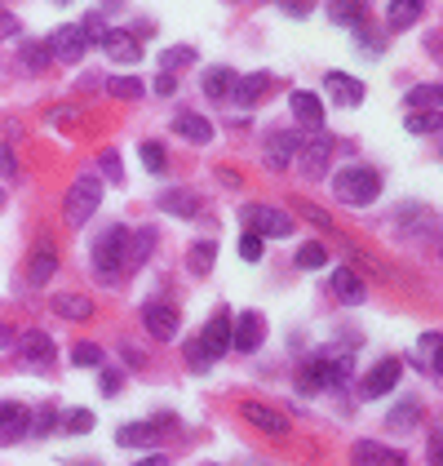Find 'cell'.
<instances>
[{
  "label": "cell",
  "instance_id": "obj_1",
  "mask_svg": "<svg viewBox=\"0 0 443 466\" xmlns=\"http://www.w3.org/2000/svg\"><path fill=\"white\" fill-rule=\"evenodd\" d=\"M103 18L98 13H89V18H80V22H67V27H58L49 40H45V49L58 58V63H80L85 54H89V45H98L103 40Z\"/></svg>",
  "mask_w": 443,
  "mask_h": 466
},
{
  "label": "cell",
  "instance_id": "obj_2",
  "mask_svg": "<svg viewBox=\"0 0 443 466\" xmlns=\"http://www.w3.org/2000/svg\"><path fill=\"white\" fill-rule=\"evenodd\" d=\"M124 262H129V227L111 223L94 235V271H98L103 284H115L124 275Z\"/></svg>",
  "mask_w": 443,
  "mask_h": 466
},
{
  "label": "cell",
  "instance_id": "obj_3",
  "mask_svg": "<svg viewBox=\"0 0 443 466\" xmlns=\"http://www.w3.org/2000/svg\"><path fill=\"white\" fill-rule=\"evenodd\" d=\"M98 205H103V178H98V174H80V178L71 182L67 200H63V218H67V227L80 232V227L98 214Z\"/></svg>",
  "mask_w": 443,
  "mask_h": 466
},
{
  "label": "cell",
  "instance_id": "obj_4",
  "mask_svg": "<svg viewBox=\"0 0 443 466\" xmlns=\"http://www.w3.org/2000/svg\"><path fill=\"white\" fill-rule=\"evenodd\" d=\"M332 191H337V200H346V205H372V200L381 196V174L368 169V165H346V169L332 178Z\"/></svg>",
  "mask_w": 443,
  "mask_h": 466
},
{
  "label": "cell",
  "instance_id": "obj_5",
  "mask_svg": "<svg viewBox=\"0 0 443 466\" xmlns=\"http://www.w3.org/2000/svg\"><path fill=\"white\" fill-rule=\"evenodd\" d=\"M329 160H332V138L324 129H315L306 142H297L293 151V165L302 169V178H324L329 174Z\"/></svg>",
  "mask_w": 443,
  "mask_h": 466
},
{
  "label": "cell",
  "instance_id": "obj_6",
  "mask_svg": "<svg viewBox=\"0 0 443 466\" xmlns=\"http://www.w3.org/2000/svg\"><path fill=\"white\" fill-rule=\"evenodd\" d=\"M346 360H311L302 373H297V391L302 395H315V391H324V386H341L346 382Z\"/></svg>",
  "mask_w": 443,
  "mask_h": 466
},
{
  "label": "cell",
  "instance_id": "obj_7",
  "mask_svg": "<svg viewBox=\"0 0 443 466\" xmlns=\"http://www.w3.org/2000/svg\"><path fill=\"white\" fill-rule=\"evenodd\" d=\"M239 218H244V227L253 235H275V240L293 235V218L280 214V209H271V205H244Z\"/></svg>",
  "mask_w": 443,
  "mask_h": 466
},
{
  "label": "cell",
  "instance_id": "obj_8",
  "mask_svg": "<svg viewBox=\"0 0 443 466\" xmlns=\"http://www.w3.org/2000/svg\"><path fill=\"white\" fill-rule=\"evenodd\" d=\"M399 377H404V364H399V360H377V364L368 369V377L359 382V395H364V400H377V395L395 391Z\"/></svg>",
  "mask_w": 443,
  "mask_h": 466
},
{
  "label": "cell",
  "instance_id": "obj_9",
  "mask_svg": "<svg viewBox=\"0 0 443 466\" xmlns=\"http://www.w3.org/2000/svg\"><path fill=\"white\" fill-rule=\"evenodd\" d=\"M103 54L107 58H115V63H124V67H133V63H142V40L133 36V31H124V27H111V31H103Z\"/></svg>",
  "mask_w": 443,
  "mask_h": 466
},
{
  "label": "cell",
  "instance_id": "obj_10",
  "mask_svg": "<svg viewBox=\"0 0 443 466\" xmlns=\"http://www.w3.org/2000/svg\"><path fill=\"white\" fill-rule=\"evenodd\" d=\"M239 413H244V422H248V427H257L262 436H288V418H284L280 409H271V404L244 400V404H239Z\"/></svg>",
  "mask_w": 443,
  "mask_h": 466
},
{
  "label": "cell",
  "instance_id": "obj_11",
  "mask_svg": "<svg viewBox=\"0 0 443 466\" xmlns=\"http://www.w3.org/2000/svg\"><path fill=\"white\" fill-rule=\"evenodd\" d=\"M142 325H146V334H151L155 343L178 338V311H173L169 302H146V307H142Z\"/></svg>",
  "mask_w": 443,
  "mask_h": 466
},
{
  "label": "cell",
  "instance_id": "obj_12",
  "mask_svg": "<svg viewBox=\"0 0 443 466\" xmlns=\"http://www.w3.org/2000/svg\"><path fill=\"white\" fill-rule=\"evenodd\" d=\"M54 271H58V253H54L49 240H40V244L31 249V258H27V284H31V289H45V284L54 280Z\"/></svg>",
  "mask_w": 443,
  "mask_h": 466
},
{
  "label": "cell",
  "instance_id": "obj_13",
  "mask_svg": "<svg viewBox=\"0 0 443 466\" xmlns=\"http://www.w3.org/2000/svg\"><path fill=\"white\" fill-rule=\"evenodd\" d=\"M18 364H27V369H36V373H45L49 364H54V343L45 338V334H22V343H18Z\"/></svg>",
  "mask_w": 443,
  "mask_h": 466
},
{
  "label": "cell",
  "instance_id": "obj_14",
  "mask_svg": "<svg viewBox=\"0 0 443 466\" xmlns=\"http://www.w3.org/2000/svg\"><path fill=\"white\" fill-rule=\"evenodd\" d=\"M350 466H408V458H404L399 449L377 445V440H359V445L350 449Z\"/></svg>",
  "mask_w": 443,
  "mask_h": 466
},
{
  "label": "cell",
  "instance_id": "obj_15",
  "mask_svg": "<svg viewBox=\"0 0 443 466\" xmlns=\"http://www.w3.org/2000/svg\"><path fill=\"white\" fill-rule=\"evenodd\" d=\"M262 334H266V320L257 311H244L239 320H230V347L235 351H257L262 347Z\"/></svg>",
  "mask_w": 443,
  "mask_h": 466
},
{
  "label": "cell",
  "instance_id": "obj_16",
  "mask_svg": "<svg viewBox=\"0 0 443 466\" xmlns=\"http://www.w3.org/2000/svg\"><path fill=\"white\" fill-rule=\"evenodd\" d=\"M196 343H200V351H205V360H209V364H213L218 355H226V347H230V316L218 311V316L205 325V334H200Z\"/></svg>",
  "mask_w": 443,
  "mask_h": 466
},
{
  "label": "cell",
  "instance_id": "obj_17",
  "mask_svg": "<svg viewBox=\"0 0 443 466\" xmlns=\"http://www.w3.org/2000/svg\"><path fill=\"white\" fill-rule=\"evenodd\" d=\"M288 107H293V116L302 129H324V103H320V94H311V89H293L288 94Z\"/></svg>",
  "mask_w": 443,
  "mask_h": 466
},
{
  "label": "cell",
  "instance_id": "obj_18",
  "mask_svg": "<svg viewBox=\"0 0 443 466\" xmlns=\"http://www.w3.org/2000/svg\"><path fill=\"white\" fill-rule=\"evenodd\" d=\"M160 427H173V418L164 413V418H151V422H129V427H120L115 431V445L120 449H142V445H151L155 440V431Z\"/></svg>",
  "mask_w": 443,
  "mask_h": 466
},
{
  "label": "cell",
  "instance_id": "obj_19",
  "mask_svg": "<svg viewBox=\"0 0 443 466\" xmlns=\"http://www.w3.org/2000/svg\"><path fill=\"white\" fill-rule=\"evenodd\" d=\"M297 129H275L271 138H266V165L271 169H288L293 165V151H297Z\"/></svg>",
  "mask_w": 443,
  "mask_h": 466
},
{
  "label": "cell",
  "instance_id": "obj_20",
  "mask_svg": "<svg viewBox=\"0 0 443 466\" xmlns=\"http://www.w3.org/2000/svg\"><path fill=\"white\" fill-rule=\"evenodd\" d=\"M332 293H337L346 307H359L364 293H368V284L359 280V271H350V267H332Z\"/></svg>",
  "mask_w": 443,
  "mask_h": 466
},
{
  "label": "cell",
  "instance_id": "obj_21",
  "mask_svg": "<svg viewBox=\"0 0 443 466\" xmlns=\"http://www.w3.org/2000/svg\"><path fill=\"white\" fill-rule=\"evenodd\" d=\"M324 89L332 94V103H341V107H359L364 103V85L355 76H346V72H329L324 76Z\"/></svg>",
  "mask_w": 443,
  "mask_h": 466
},
{
  "label": "cell",
  "instance_id": "obj_22",
  "mask_svg": "<svg viewBox=\"0 0 443 466\" xmlns=\"http://www.w3.org/2000/svg\"><path fill=\"white\" fill-rule=\"evenodd\" d=\"M266 89H271V76L266 72H253V76H239L235 80V103L239 107H257V103H266Z\"/></svg>",
  "mask_w": 443,
  "mask_h": 466
},
{
  "label": "cell",
  "instance_id": "obj_23",
  "mask_svg": "<svg viewBox=\"0 0 443 466\" xmlns=\"http://www.w3.org/2000/svg\"><path fill=\"white\" fill-rule=\"evenodd\" d=\"M27 427H31V413H27L22 404H0V445L22 440V436H27Z\"/></svg>",
  "mask_w": 443,
  "mask_h": 466
},
{
  "label": "cell",
  "instance_id": "obj_24",
  "mask_svg": "<svg viewBox=\"0 0 443 466\" xmlns=\"http://www.w3.org/2000/svg\"><path fill=\"white\" fill-rule=\"evenodd\" d=\"M422 9H426V0H390L386 27H390V31H408V27L422 18Z\"/></svg>",
  "mask_w": 443,
  "mask_h": 466
},
{
  "label": "cell",
  "instance_id": "obj_25",
  "mask_svg": "<svg viewBox=\"0 0 443 466\" xmlns=\"http://www.w3.org/2000/svg\"><path fill=\"white\" fill-rule=\"evenodd\" d=\"M173 129H178V138H187V142H196V147L213 142V124L205 116H196V112H182V116L173 120Z\"/></svg>",
  "mask_w": 443,
  "mask_h": 466
},
{
  "label": "cell",
  "instance_id": "obj_26",
  "mask_svg": "<svg viewBox=\"0 0 443 466\" xmlns=\"http://www.w3.org/2000/svg\"><path fill=\"white\" fill-rule=\"evenodd\" d=\"M235 80H239V76H235L230 67H209V72H205V94H209L213 103H226V98L235 94Z\"/></svg>",
  "mask_w": 443,
  "mask_h": 466
},
{
  "label": "cell",
  "instance_id": "obj_27",
  "mask_svg": "<svg viewBox=\"0 0 443 466\" xmlns=\"http://www.w3.org/2000/svg\"><path fill=\"white\" fill-rule=\"evenodd\" d=\"M329 18L337 27H355L368 18V0H329Z\"/></svg>",
  "mask_w": 443,
  "mask_h": 466
},
{
  "label": "cell",
  "instance_id": "obj_28",
  "mask_svg": "<svg viewBox=\"0 0 443 466\" xmlns=\"http://www.w3.org/2000/svg\"><path fill=\"white\" fill-rule=\"evenodd\" d=\"M54 311L76 325V320H89V316H94V302L80 298V293H58V298H54Z\"/></svg>",
  "mask_w": 443,
  "mask_h": 466
},
{
  "label": "cell",
  "instance_id": "obj_29",
  "mask_svg": "<svg viewBox=\"0 0 443 466\" xmlns=\"http://www.w3.org/2000/svg\"><path fill=\"white\" fill-rule=\"evenodd\" d=\"M155 205H160L164 214H173V218H196V214H200V205H196L191 191H164Z\"/></svg>",
  "mask_w": 443,
  "mask_h": 466
},
{
  "label": "cell",
  "instance_id": "obj_30",
  "mask_svg": "<svg viewBox=\"0 0 443 466\" xmlns=\"http://www.w3.org/2000/svg\"><path fill=\"white\" fill-rule=\"evenodd\" d=\"M155 227H142V232H133L129 240H133V249H129V262H124V271H138L146 258H151V249H155Z\"/></svg>",
  "mask_w": 443,
  "mask_h": 466
},
{
  "label": "cell",
  "instance_id": "obj_31",
  "mask_svg": "<svg viewBox=\"0 0 443 466\" xmlns=\"http://www.w3.org/2000/svg\"><path fill=\"white\" fill-rule=\"evenodd\" d=\"M404 103H408V112H439L443 94H439V85H417Z\"/></svg>",
  "mask_w": 443,
  "mask_h": 466
},
{
  "label": "cell",
  "instance_id": "obj_32",
  "mask_svg": "<svg viewBox=\"0 0 443 466\" xmlns=\"http://www.w3.org/2000/svg\"><path fill=\"white\" fill-rule=\"evenodd\" d=\"M386 422H390L395 431H413V427L422 422V404H417V400H404V404H395V409H390V418H386Z\"/></svg>",
  "mask_w": 443,
  "mask_h": 466
},
{
  "label": "cell",
  "instance_id": "obj_33",
  "mask_svg": "<svg viewBox=\"0 0 443 466\" xmlns=\"http://www.w3.org/2000/svg\"><path fill=\"white\" fill-rule=\"evenodd\" d=\"M107 94H111V98L133 103V98H142V94H146V85H142L138 76H115V80H107Z\"/></svg>",
  "mask_w": 443,
  "mask_h": 466
},
{
  "label": "cell",
  "instance_id": "obj_34",
  "mask_svg": "<svg viewBox=\"0 0 443 466\" xmlns=\"http://www.w3.org/2000/svg\"><path fill=\"white\" fill-rule=\"evenodd\" d=\"M213 258H218V244H213V240L191 244V271H196V275H209V271H213Z\"/></svg>",
  "mask_w": 443,
  "mask_h": 466
},
{
  "label": "cell",
  "instance_id": "obj_35",
  "mask_svg": "<svg viewBox=\"0 0 443 466\" xmlns=\"http://www.w3.org/2000/svg\"><path fill=\"white\" fill-rule=\"evenodd\" d=\"M191 58H196V49H191V45H173V49H164V54H160V72H169V76H173V72H178V67H187Z\"/></svg>",
  "mask_w": 443,
  "mask_h": 466
},
{
  "label": "cell",
  "instance_id": "obj_36",
  "mask_svg": "<svg viewBox=\"0 0 443 466\" xmlns=\"http://www.w3.org/2000/svg\"><path fill=\"white\" fill-rule=\"evenodd\" d=\"M324 262H329V249H324V244H315V240H311V244H302V249H297V267L315 271V267H324Z\"/></svg>",
  "mask_w": 443,
  "mask_h": 466
},
{
  "label": "cell",
  "instance_id": "obj_37",
  "mask_svg": "<svg viewBox=\"0 0 443 466\" xmlns=\"http://www.w3.org/2000/svg\"><path fill=\"white\" fill-rule=\"evenodd\" d=\"M71 364H80V369L103 364V347H98V343H76V347H71Z\"/></svg>",
  "mask_w": 443,
  "mask_h": 466
},
{
  "label": "cell",
  "instance_id": "obj_38",
  "mask_svg": "<svg viewBox=\"0 0 443 466\" xmlns=\"http://www.w3.org/2000/svg\"><path fill=\"white\" fill-rule=\"evenodd\" d=\"M142 165H146L151 174H164V169H169V156H164V147H160V142H142Z\"/></svg>",
  "mask_w": 443,
  "mask_h": 466
},
{
  "label": "cell",
  "instance_id": "obj_39",
  "mask_svg": "<svg viewBox=\"0 0 443 466\" xmlns=\"http://www.w3.org/2000/svg\"><path fill=\"white\" fill-rule=\"evenodd\" d=\"M297 214H302L306 223H315V227H320L324 235H337V227H332V218L324 214V209H315V205H297Z\"/></svg>",
  "mask_w": 443,
  "mask_h": 466
},
{
  "label": "cell",
  "instance_id": "obj_40",
  "mask_svg": "<svg viewBox=\"0 0 443 466\" xmlns=\"http://www.w3.org/2000/svg\"><path fill=\"white\" fill-rule=\"evenodd\" d=\"M408 129L413 133H435L439 129V112H408Z\"/></svg>",
  "mask_w": 443,
  "mask_h": 466
},
{
  "label": "cell",
  "instance_id": "obj_41",
  "mask_svg": "<svg viewBox=\"0 0 443 466\" xmlns=\"http://www.w3.org/2000/svg\"><path fill=\"white\" fill-rule=\"evenodd\" d=\"M262 253H266V244H262V235L244 232V240H239V258H244V262H257Z\"/></svg>",
  "mask_w": 443,
  "mask_h": 466
},
{
  "label": "cell",
  "instance_id": "obj_42",
  "mask_svg": "<svg viewBox=\"0 0 443 466\" xmlns=\"http://www.w3.org/2000/svg\"><path fill=\"white\" fill-rule=\"evenodd\" d=\"M63 427H67L71 436H80V431H94V413H89V409H71V418H67Z\"/></svg>",
  "mask_w": 443,
  "mask_h": 466
},
{
  "label": "cell",
  "instance_id": "obj_43",
  "mask_svg": "<svg viewBox=\"0 0 443 466\" xmlns=\"http://www.w3.org/2000/svg\"><path fill=\"white\" fill-rule=\"evenodd\" d=\"M58 427V418H54V409H40V418H31V427H27V436H45V431H54Z\"/></svg>",
  "mask_w": 443,
  "mask_h": 466
},
{
  "label": "cell",
  "instance_id": "obj_44",
  "mask_svg": "<svg viewBox=\"0 0 443 466\" xmlns=\"http://www.w3.org/2000/svg\"><path fill=\"white\" fill-rule=\"evenodd\" d=\"M103 178H111V182H120L124 178V169H120V151H103Z\"/></svg>",
  "mask_w": 443,
  "mask_h": 466
},
{
  "label": "cell",
  "instance_id": "obj_45",
  "mask_svg": "<svg viewBox=\"0 0 443 466\" xmlns=\"http://www.w3.org/2000/svg\"><path fill=\"white\" fill-rule=\"evenodd\" d=\"M18 31H22V22H18V18H13L4 4H0V40H13Z\"/></svg>",
  "mask_w": 443,
  "mask_h": 466
},
{
  "label": "cell",
  "instance_id": "obj_46",
  "mask_svg": "<svg viewBox=\"0 0 443 466\" xmlns=\"http://www.w3.org/2000/svg\"><path fill=\"white\" fill-rule=\"evenodd\" d=\"M124 386V373L120 369H103V395H115Z\"/></svg>",
  "mask_w": 443,
  "mask_h": 466
},
{
  "label": "cell",
  "instance_id": "obj_47",
  "mask_svg": "<svg viewBox=\"0 0 443 466\" xmlns=\"http://www.w3.org/2000/svg\"><path fill=\"white\" fill-rule=\"evenodd\" d=\"M45 54H49V49H45V40H40V45H27V67H31V72H40V67H45Z\"/></svg>",
  "mask_w": 443,
  "mask_h": 466
},
{
  "label": "cell",
  "instance_id": "obj_48",
  "mask_svg": "<svg viewBox=\"0 0 443 466\" xmlns=\"http://www.w3.org/2000/svg\"><path fill=\"white\" fill-rule=\"evenodd\" d=\"M173 89H178V76H169V72H160V76H155V94H160V98H169Z\"/></svg>",
  "mask_w": 443,
  "mask_h": 466
},
{
  "label": "cell",
  "instance_id": "obj_49",
  "mask_svg": "<svg viewBox=\"0 0 443 466\" xmlns=\"http://www.w3.org/2000/svg\"><path fill=\"white\" fill-rule=\"evenodd\" d=\"M0 174H4V178H13V174H18V160H13V151H9V147H0Z\"/></svg>",
  "mask_w": 443,
  "mask_h": 466
},
{
  "label": "cell",
  "instance_id": "obj_50",
  "mask_svg": "<svg viewBox=\"0 0 443 466\" xmlns=\"http://www.w3.org/2000/svg\"><path fill=\"white\" fill-rule=\"evenodd\" d=\"M284 4V13H293V18H306L311 13V0H280Z\"/></svg>",
  "mask_w": 443,
  "mask_h": 466
},
{
  "label": "cell",
  "instance_id": "obj_51",
  "mask_svg": "<svg viewBox=\"0 0 443 466\" xmlns=\"http://www.w3.org/2000/svg\"><path fill=\"white\" fill-rule=\"evenodd\" d=\"M430 466H443V431L430 436Z\"/></svg>",
  "mask_w": 443,
  "mask_h": 466
},
{
  "label": "cell",
  "instance_id": "obj_52",
  "mask_svg": "<svg viewBox=\"0 0 443 466\" xmlns=\"http://www.w3.org/2000/svg\"><path fill=\"white\" fill-rule=\"evenodd\" d=\"M138 466H169V458H164V453H151V458H142Z\"/></svg>",
  "mask_w": 443,
  "mask_h": 466
},
{
  "label": "cell",
  "instance_id": "obj_53",
  "mask_svg": "<svg viewBox=\"0 0 443 466\" xmlns=\"http://www.w3.org/2000/svg\"><path fill=\"white\" fill-rule=\"evenodd\" d=\"M9 343H13V338H9V329H4V325H0V351L9 347Z\"/></svg>",
  "mask_w": 443,
  "mask_h": 466
},
{
  "label": "cell",
  "instance_id": "obj_54",
  "mask_svg": "<svg viewBox=\"0 0 443 466\" xmlns=\"http://www.w3.org/2000/svg\"><path fill=\"white\" fill-rule=\"evenodd\" d=\"M54 4H71V0H54Z\"/></svg>",
  "mask_w": 443,
  "mask_h": 466
},
{
  "label": "cell",
  "instance_id": "obj_55",
  "mask_svg": "<svg viewBox=\"0 0 443 466\" xmlns=\"http://www.w3.org/2000/svg\"><path fill=\"white\" fill-rule=\"evenodd\" d=\"M0 209H4V191H0Z\"/></svg>",
  "mask_w": 443,
  "mask_h": 466
}]
</instances>
